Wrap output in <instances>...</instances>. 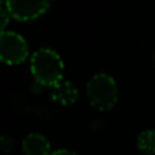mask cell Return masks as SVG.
I'll return each instance as SVG.
<instances>
[{
    "instance_id": "3",
    "label": "cell",
    "mask_w": 155,
    "mask_h": 155,
    "mask_svg": "<svg viewBox=\"0 0 155 155\" xmlns=\"http://www.w3.org/2000/svg\"><path fill=\"white\" fill-rule=\"evenodd\" d=\"M29 54L27 42L15 31H2L0 35V60L7 65L23 63Z\"/></svg>"
},
{
    "instance_id": "4",
    "label": "cell",
    "mask_w": 155,
    "mask_h": 155,
    "mask_svg": "<svg viewBox=\"0 0 155 155\" xmlns=\"http://www.w3.org/2000/svg\"><path fill=\"white\" fill-rule=\"evenodd\" d=\"M11 16L19 22L34 21L45 14L53 0H2Z\"/></svg>"
},
{
    "instance_id": "9",
    "label": "cell",
    "mask_w": 155,
    "mask_h": 155,
    "mask_svg": "<svg viewBox=\"0 0 155 155\" xmlns=\"http://www.w3.org/2000/svg\"><path fill=\"white\" fill-rule=\"evenodd\" d=\"M12 147H14L12 139H11L10 136H3L2 137V150H3V153H5V154L11 153Z\"/></svg>"
},
{
    "instance_id": "10",
    "label": "cell",
    "mask_w": 155,
    "mask_h": 155,
    "mask_svg": "<svg viewBox=\"0 0 155 155\" xmlns=\"http://www.w3.org/2000/svg\"><path fill=\"white\" fill-rule=\"evenodd\" d=\"M51 155H78V154L74 153V151H71V150H64V148H61V150L53 151Z\"/></svg>"
},
{
    "instance_id": "5",
    "label": "cell",
    "mask_w": 155,
    "mask_h": 155,
    "mask_svg": "<svg viewBox=\"0 0 155 155\" xmlns=\"http://www.w3.org/2000/svg\"><path fill=\"white\" fill-rule=\"evenodd\" d=\"M25 155H51V144L48 139L40 134H29L22 142Z\"/></svg>"
},
{
    "instance_id": "6",
    "label": "cell",
    "mask_w": 155,
    "mask_h": 155,
    "mask_svg": "<svg viewBox=\"0 0 155 155\" xmlns=\"http://www.w3.org/2000/svg\"><path fill=\"white\" fill-rule=\"evenodd\" d=\"M51 98L61 105H71L78 99V88L70 80H61L51 88Z\"/></svg>"
},
{
    "instance_id": "1",
    "label": "cell",
    "mask_w": 155,
    "mask_h": 155,
    "mask_svg": "<svg viewBox=\"0 0 155 155\" xmlns=\"http://www.w3.org/2000/svg\"><path fill=\"white\" fill-rule=\"evenodd\" d=\"M30 71L37 84L52 88L63 80L64 63L53 49L42 48L33 53L30 59Z\"/></svg>"
},
{
    "instance_id": "7",
    "label": "cell",
    "mask_w": 155,
    "mask_h": 155,
    "mask_svg": "<svg viewBox=\"0 0 155 155\" xmlns=\"http://www.w3.org/2000/svg\"><path fill=\"white\" fill-rule=\"evenodd\" d=\"M137 147L143 153L148 155H155V131L154 129L143 131L137 136Z\"/></svg>"
},
{
    "instance_id": "8",
    "label": "cell",
    "mask_w": 155,
    "mask_h": 155,
    "mask_svg": "<svg viewBox=\"0 0 155 155\" xmlns=\"http://www.w3.org/2000/svg\"><path fill=\"white\" fill-rule=\"evenodd\" d=\"M11 18H12V16H11L10 11H8L7 7L2 3V30L3 31H5V26H7V23L10 22Z\"/></svg>"
},
{
    "instance_id": "2",
    "label": "cell",
    "mask_w": 155,
    "mask_h": 155,
    "mask_svg": "<svg viewBox=\"0 0 155 155\" xmlns=\"http://www.w3.org/2000/svg\"><path fill=\"white\" fill-rule=\"evenodd\" d=\"M87 98L91 106L101 112H107L116 105L118 88L116 80L107 74H97L87 83Z\"/></svg>"
}]
</instances>
